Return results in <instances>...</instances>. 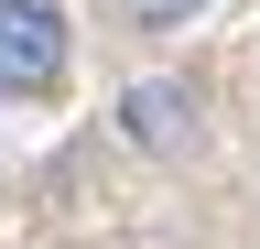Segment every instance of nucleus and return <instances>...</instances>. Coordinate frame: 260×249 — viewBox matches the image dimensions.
<instances>
[{"mask_svg":"<svg viewBox=\"0 0 260 249\" xmlns=\"http://www.w3.org/2000/svg\"><path fill=\"white\" fill-rule=\"evenodd\" d=\"M54 76H65V11L0 0V98H44Z\"/></svg>","mask_w":260,"mask_h":249,"instance_id":"f257e3e1","label":"nucleus"},{"mask_svg":"<svg viewBox=\"0 0 260 249\" xmlns=\"http://www.w3.org/2000/svg\"><path fill=\"white\" fill-rule=\"evenodd\" d=\"M184 119H195L184 87H130V98H119V130L141 141V152H184Z\"/></svg>","mask_w":260,"mask_h":249,"instance_id":"f03ea898","label":"nucleus"},{"mask_svg":"<svg viewBox=\"0 0 260 249\" xmlns=\"http://www.w3.org/2000/svg\"><path fill=\"white\" fill-rule=\"evenodd\" d=\"M119 11H130V22H152V33H162V22H195L206 0H119Z\"/></svg>","mask_w":260,"mask_h":249,"instance_id":"7ed1b4c3","label":"nucleus"}]
</instances>
